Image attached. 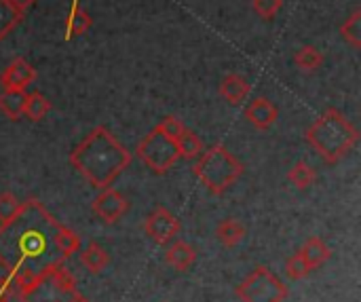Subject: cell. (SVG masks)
Here are the masks:
<instances>
[{"label":"cell","instance_id":"6da1fadb","mask_svg":"<svg viewBox=\"0 0 361 302\" xmlns=\"http://www.w3.org/2000/svg\"><path fill=\"white\" fill-rule=\"evenodd\" d=\"M59 222L36 201L27 199L6 222H0V267L13 273L40 275L61 256L55 248Z\"/></svg>","mask_w":361,"mask_h":302},{"label":"cell","instance_id":"7a4b0ae2","mask_svg":"<svg viewBox=\"0 0 361 302\" xmlns=\"http://www.w3.org/2000/svg\"><path fill=\"white\" fill-rule=\"evenodd\" d=\"M129 163L131 152L102 125L70 152V165L97 191L112 186Z\"/></svg>","mask_w":361,"mask_h":302},{"label":"cell","instance_id":"3957f363","mask_svg":"<svg viewBox=\"0 0 361 302\" xmlns=\"http://www.w3.org/2000/svg\"><path fill=\"white\" fill-rule=\"evenodd\" d=\"M307 142L326 163L334 165L353 150L360 142V131L341 110L328 108L307 129Z\"/></svg>","mask_w":361,"mask_h":302},{"label":"cell","instance_id":"277c9868","mask_svg":"<svg viewBox=\"0 0 361 302\" xmlns=\"http://www.w3.org/2000/svg\"><path fill=\"white\" fill-rule=\"evenodd\" d=\"M192 171L207 188V193L220 197L243 176V165L226 146L214 144L212 148L201 152Z\"/></svg>","mask_w":361,"mask_h":302},{"label":"cell","instance_id":"5b68a950","mask_svg":"<svg viewBox=\"0 0 361 302\" xmlns=\"http://www.w3.org/2000/svg\"><path fill=\"white\" fill-rule=\"evenodd\" d=\"M78 294L74 275L63 267V260L53 262L40 275L36 286L21 298L23 302H70Z\"/></svg>","mask_w":361,"mask_h":302},{"label":"cell","instance_id":"8992f818","mask_svg":"<svg viewBox=\"0 0 361 302\" xmlns=\"http://www.w3.org/2000/svg\"><path fill=\"white\" fill-rule=\"evenodd\" d=\"M237 296L243 302H283L288 298V286L269 267H258L241 282Z\"/></svg>","mask_w":361,"mask_h":302},{"label":"cell","instance_id":"52a82bcc","mask_svg":"<svg viewBox=\"0 0 361 302\" xmlns=\"http://www.w3.org/2000/svg\"><path fill=\"white\" fill-rule=\"evenodd\" d=\"M137 157L140 161L154 174L163 176L167 174L180 159L178 146L171 138L159 133L157 129H152L140 144H137Z\"/></svg>","mask_w":361,"mask_h":302},{"label":"cell","instance_id":"ba28073f","mask_svg":"<svg viewBox=\"0 0 361 302\" xmlns=\"http://www.w3.org/2000/svg\"><path fill=\"white\" fill-rule=\"evenodd\" d=\"M144 231L157 246H167L180 233V220L167 207H154L144 222Z\"/></svg>","mask_w":361,"mask_h":302},{"label":"cell","instance_id":"9c48e42d","mask_svg":"<svg viewBox=\"0 0 361 302\" xmlns=\"http://www.w3.org/2000/svg\"><path fill=\"white\" fill-rule=\"evenodd\" d=\"M129 212V199L118 193L116 188H102L99 195L93 199V214L104 224H116Z\"/></svg>","mask_w":361,"mask_h":302},{"label":"cell","instance_id":"30bf717a","mask_svg":"<svg viewBox=\"0 0 361 302\" xmlns=\"http://www.w3.org/2000/svg\"><path fill=\"white\" fill-rule=\"evenodd\" d=\"M34 78H36V70L23 57H15L4 68L0 76V85L4 91H25V87L32 85Z\"/></svg>","mask_w":361,"mask_h":302},{"label":"cell","instance_id":"8fae6325","mask_svg":"<svg viewBox=\"0 0 361 302\" xmlns=\"http://www.w3.org/2000/svg\"><path fill=\"white\" fill-rule=\"evenodd\" d=\"M277 116H279V110H277V106L269 97H256L245 108V119L256 129H269V127H273V123L277 121Z\"/></svg>","mask_w":361,"mask_h":302},{"label":"cell","instance_id":"7c38bea8","mask_svg":"<svg viewBox=\"0 0 361 302\" xmlns=\"http://www.w3.org/2000/svg\"><path fill=\"white\" fill-rule=\"evenodd\" d=\"M197 260V250L182 241V239H173L171 243H167V252H165V262L180 273H186Z\"/></svg>","mask_w":361,"mask_h":302},{"label":"cell","instance_id":"4fadbf2b","mask_svg":"<svg viewBox=\"0 0 361 302\" xmlns=\"http://www.w3.org/2000/svg\"><path fill=\"white\" fill-rule=\"evenodd\" d=\"M252 91V85L241 76V74H228L222 78L220 83V95L224 102H228L231 106H239L247 99Z\"/></svg>","mask_w":361,"mask_h":302},{"label":"cell","instance_id":"5bb4252c","mask_svg":"<svg viewBox=\"0 0 361 302\" xmlns=\"http://www.w3.org/2000/svg\"><path fill=\"white\" fill-rule=\"evenodd\" d=\"M298 252H300V256L305 258V262L309 265L311 271L324 267L328 262V258H330V248L322 237H309Z\"/></svg>","mask_w":361,"mask_h":302},{"label":"cell","instance_id":"9a60e30c","mask_svg":"<svg viewBox=\"0 0 361 302\" xmlns=\"http://www.w3.org/2000/svg\"><path fill=\"white\" fill-rule=\"evenodd\" d=\"M78 254H80L82 267H85L89 273H93V275H99V273L110 265L108 252H106L99 243H95V241H89L85 248H80Z\"/></svg>","mask_w":361,"mask_h":302},{"label":"cell","instance_id":"2e32d148","mask_svg":"<svg viewBox=\"0 0 361 302\" xmlns=\"http://www.w3.org/2000/svg\"><path fill=\"white\" fill-rule=\"evenodd\" d=\"M245 233H247L245 226H243L239 220H235V218L222 220V222L218 224V229H216V237H218V241H220L224 248H235V246H239V243L243 241Z\"/></svg>","mask_w":361,"mask_h":302},{"label":"cell","instance_id":"e0dca14e","mask_svg":"<svg viewBox=\"0 0 361 302\" xmlns=\"http://www.w3.org/2000/svg\"><path fill=\"white\" fill-rule=\"evenodd\" d=\"M55 248H57L61 260H66V258H70V256H74V254L80 252L82 241H80L78 233H74L72 229L59 224V229H57V233H55Z\"/></svg>","mask_w":361,"mask_h":302},{"label":"cell","instance_id":"ac0fdd59","mask_svg":"<svg viewBox=\"0 0 361 302\" xmlns=\"http://www.w3.org/2000/svg\"><path fill=\"white\" fill-rule=\"evenodd\" d=\"M23 104H25V91L0 93V112L11 121H19L23 116Z\"/></svg>","mask_w":361,"mask_h":302},{"label":"cell","instance_id":"d6986e66","mask_svg":"<svg viewBox=\"0 0 361 302\" xmlns=\"http://www.w3.org/2000/svg\"><path fill=\"white\" fill-rule=\"evenodd\" d=\"M51 110V102L40 93V91H32V93H25V104H23V114L32 121V123H38L42 121Z\"/></svg>","mask_w":361,"mask_h":302},{"label":"cell","instance_id":"ffe728a7","mask_svg":"<svg viewBox=\"0 0 361 302\" xmlns=\"http://www.w3.org/2000/svg\"><path fill=\"white\" fill-rule=\"evenodd\" d=\"M176 146H178L180 157H182V159H188V161L199 159L201 152H203V142H201V138H199L195 131H190V129H184V131L178 135Z\"/></svg>","mask_w":361,"mask_h":302},{"label":"cell","instance_id":"44dd1931","mask_svg":"<svg viewBox=\"0 0 361 302\" xmlns=\"http://www.w3.org/2000/svg\"><path fill=\"white\" fill-rule=\"evenodd\" d=\"M23 13L25 11L17 8L11 0H0V40L17 28V23L23 19Z\"/></svg>","mask_w":361,"mask_h":302},{"label":"cell","instance_id":"7402d4cb","mask_svg":"<svg viewBox=\"0 0 361 302\" xmlns=\"http://www.w3.org/2000/svg\"><path fill=\"white\" fill-rule=\"evenodd\" d=\"M288 180H290L298 191H307V188H311V186L315 184L317 174H315V169H313L307 161H296V163L292 165L290 174H288Z\"/></svg>","mask_w":361,"mask_h":302},{"label":"cell","instance_id":"603a6c76","mask_svg":"<svg viewBox=\"0 0 361 302\" xmlns=\"http://www.w3.org/2000/svg\"><path fill=\"white\" fill-rule=\"evenodd\" d=\"M91 25H93L91 15H89L85 8L78 6V8L70 11V15H68V21H66V38L70 40L72 36H80V34H85Z\"/></svg>","mask_w":361,"mask_h":302},{"label":"cell","instance_id":"cb8c5ba5","mask_svg":"<svg viewBox=\"0 0 361 302\" xmlns=\"http://www.w3.org/2000/svg\"><path fill=\"white\" fill-rule=\"evenodd\" d=\"M294 61H296V66L302 70V72H317L319 68H322V64H324V55H322V51L319 49H315V47H300L298 51H296V55H294Z\"/></svg>","mask_w":361,"mask_h":302},{"label":"cell","instance_id":"d4e9b609","mask_svg":"<svg viewBox=\"0 0 361 302\" xmlns=\"http://www.w3.org/2000/svg\"><path fill=\"white\" fill-rule=\"evenodd\" d=\"M341 34L343 38L353 47V49H360L361 47V11L357 8L343 25H341Z\"/></svg>","mask_w":361,"mask_h":302},{"label":"cell","instance_id":"484cf974","mask_svg":"<svg viewBox=\"0 0 361 302\" xmlns=\"http://www.w3.org/2000/svg\"><path fill=\"white\" fill-rule=\"evenodd\" d=\"M309 273H311V269H309V265L305 262V258L300 256V252H296V254H292V256L288 258V262H286V275H288V279L300 282V279H305Z\"/></svg>","mask_w":361,"mask_h":302},{"label":"cell","instance_id":"4316f807","mask_svg":"<svg viewBox=\"0 0 361 302\" xmlns=\"http://www.w3.org/2000/svg\"><path fill=\"white\" fill-rule=\"evenodd\" d=\"M159 133H163V135H167V138H171L173 142L178 140V135L186 129L184 125H182V121L180 119H176V116H165L157 127H154Z\"/></svg>","mask_w":361,"mask_h":302},{"label":"cell","instance_id":"83f0119b","mask_svg":"<svg viewBox=\"0 0 361 302\" xmlns=\"http://www.w3.org/2000/svg\"><path fill=\"white\" fill-rule=\"evenodd\" d=\"M21 201L13 195V193H0V222H6L8 218H13V214L19 210Z\"/></svg>","mask_w":361,"mask_h":302},{"label":"cell","instance_id":"f1b7e54d","mask_svg":"<svg viewBox=\"0 0 361 302\" xmlns=\"http://www.w3.org/2000/svg\"><path fill=\"white\" fill-rule=\"evenodd\" d=\"M283 6V0H254V11L262 19H273Z\"/></svg>","mask_w":361,"mask_h":302},{"label":"cell","instance_id":"f546056e","mask_svg":"<svg viewBox=\"0 0 361 302\" xmlns=\"http://www.w3.org/2000/svg\"><path fill=\"white\" fill-rule=\"evenodd\" d=\"M11 292H13V284H11V279H8V277H0V302L8 301Z\"/></svg>","mask_w":361,"mask_h":302},{"label":"cell","instance_id":"4dcf8cb0","mask_svg":"<svg viewBox=\"0 0 361 302\" xmlns=\"http://www.w3.org/2000/svg\"><path fill=\"white\" fill-rule=\"evenodd\" d=\"M17 8H21V11H25V8H30L36 0H11Z\"/></svg>","mask_w":361,"mask_h":302},{"label":"cell","instance_id":"1f68e13d","mask_svg":"<svg viewBox=\"0 0 361 302\" xmlns=\"http://www.w3.org/2000/svg\"><path fill=\"white\" fill-rule=\"evenodd\" d=\"M70 302H89V301H87L85 296H80V294H76V296H74V298H72V301H70Z\"/></svg>","mask_w":361,"mask_h":302},{"label":"cell","instance_id":"d6a6232c","mask_svg":"<svg viewBox=\"0 0 361 302\" xmlns=\"http://www.w3.org/2000/svg\"><path fill=\"white\" fill-rule=\"evenodd\" d=\"M78 6H80L78 0H72V8H70V11H74V8H78Z\"/></svg>","mask_w":361,"mask_h":302},{"label":"cell","instance_id":"836d02e7","mask_svg":"<svg viewBox=\"0 0 361 302\" xmlns=\"http://www.w3.org/2000/svg\"><path fill=\"white\" fill-rule=\"evenodd\" d=\"M2 302H11V301H2Z\"/></svg>","mask_w":361,"mask_h":302}]
</instances>
